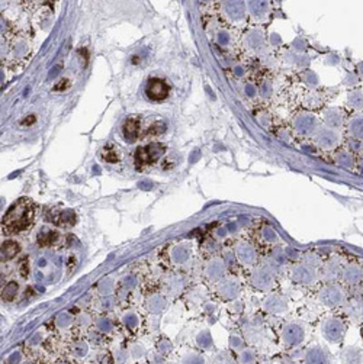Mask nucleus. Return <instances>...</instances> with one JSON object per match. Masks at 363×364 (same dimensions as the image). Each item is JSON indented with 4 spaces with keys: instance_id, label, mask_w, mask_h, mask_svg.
Returning <instances> with one entry per match:
<instances>
[{
    "instance_id": "6e6552de",
    "label": "nucleus",
    "mask_w": 363,
    "mask_h": 364,
    "mask_svg": "<svg viewBox=\"0 0 363 364\" xmlns=\"http://www.w3.org/2000/svg\"><path fill=\"white\" fill-rule=\"evenodd\" d=\"M291 277L294 282L297 283H302V285H308L311 283L314 279H316V273L313 270V267L310 266H305V264H300V266H295L292 273H291Z\"/></svg>"
},
{
    "instance_id": "f3484780",
    "label": "nucleus",
    "mask_w": 363,
    "mask_h": 364,
    "mask_svg": "<svg viewBox=\"0 0 363 364\" xmlns=\"http://www.w3.org/2000/svg\"><path fill=\"white\" fill-rule=\"evenodd\" d=\"M188 258H189V250L185 245H177L172 253V260L176 264H182V263L188 261Z\"/></svg>"
},
{
    "instance_id": "5701e85b",
    "label": "nucleus",
    "mask_w": 363,
    "mask_h": 364,
    "mask_svg": "<svg viewBox=\"0 0 363 364\" xmlns=\"http://www.w3.org/2000/svg\"><path fill=\"white\" fill-rule=\"evenodd\" d=\"M166 131V125L163 122H154L151 126H150V131H148V135H153V136H157V135H161L164 134Z\"/></svg>"
},
{
    "instance_id": "f03ea898",
    "label": "nucleus",
    "mask_w": 363,
    "mask_h": 364,
    "mask_svg": "<svg viewBox=\"0 0 363 364\" xmlns=\"http://www.w3.org/2000/svg\"><path fill=\"white\" fill-rule=\"evenodd\" d=\"M164 145L160 144V142H151V144H147L141 148H138L135 151V166L138 168H144V167H148L151 166L153 163H156L157 160H160L164 154Z\"/></svg>"
},
{
    "instance_id": "1a4fd4ad",
    "label": "nucleus",
    "mask_w": 363,
    "mask_h": 364,
    "mask_svg": "<svg viewBox=\"0 0 363 364\" xmlns=\"http://www.w3.org/2000/svg\"><path fill=\"white\" fill-rule=\"evenodd\" d=\"M227 3L224 4L225 7V15L230 20H234V22H238V20H243L244 19V4L241 0H225Z\"/></svg>"
},
{
    "instance_id": "b1692460",
    "label": "nucleus",
    "mask_w": 363,
    "mask_h": 364,
    "mask_svg": "<svg viewBox=\"0 0 363 364\" xmlns=\"http://www.w3.org/2000/svg\"><path fill=\"white\" fill-rule=\"evenodd\" d=\"M337 161H339V164L346 166V167L352 166L353 161H352V154H350V151H340V152H339V157H337Z\"/></svg>"
},
{
    "instance_id": "20e7f679",
    "label": "nucleus",
    "mask_w": 363,
    "mask_h": 364,
    "mask_svg": "<svg viewBox=\"0 0 363 364\" xmlns=\"http://www.w3.org/2000/svg\"><path fill=\"white\" fill-rule=\"evenodd\" d=\"M236 258L241 266L246 267H253L257 263V250L252 243L247 241H241L236 245L234 250Z\"/></svg>"
},
{
    "instance_id": "9d476101",
    "label": "nucleus",
    "mask_w": 363,
    "mask_h": 364,
    "mask_svg": "<svg viewBox=\"0 0 363 364\" xmlns=\"http://www.w3.org/2000/svg\"><path fill=\"white\" fill-rule=\"evenodd\" d=\"M140 128H141V123L137 118H128L122 126V134H124V138L128 141V142H135L140 136Z\"/></svg>"
},
{
    "instance_id": "dca6fc26",
    "label": "nucleus",
    "mask_w": 363,
    "mask_h": 364,
    "mask_svg": "<svg viewBox=\"0 0 363 364\" xmlns=\"http://www.w3.org/2000/svg\"><path fill=\"white\" fill-rule=\"evenodd\" d=\"M19 251H20V247H19V244L15 243V241H6V243L0 247V254H1L4 258H12V257H15Z\"/></svg>"
},
{
    "instance_id": "f8f14e48",
    "label": "nucleus",
    "mask_w": 363,
    "mask_h": 364,
    "mask_svg": "<svg viewBox=\"0 0 363 364\" xmlns=\"http://www.w3.org/2000/svg\"><path fill=\"white\" fill-rule=\"evenodd\" d=\"M224 269H225V267H224L222 260H220V258H212V260L208 263L206 269H205V276H206L208 280L217 282V280H220V279L222 277Z\"/></svg>"
},
{
    "instance_id": "4be33fe9",
    "label": "nucleus",
    "mask_w": 363,
    "mask_h": 364,
    "mask_svg": "<svg viewBox=\"0 0 363 364\" xmlns=\"http://www.w3.org/2000/svg\"><path fill=\"white\" fill-rule=\"evenodd\" d=\"M102 158L108 163H116L118 161V154L113 148L108 147L102 151Z\"/></svg>"
},
{
    "instance_id": "39448f33",
    "label": "nucleus",
    "mask_w": 363,
    "mask_h": 364,
    "mask_svg": "<svg viewBox=\"0 0 363 364\" xmlns=\"http://www.w3.org/2000/svg\"><path fill=\"white\" fill-rule=\"evenodd\" d=\"M339 139H340L339 134L336 131L330 129V128H323V129L317 131L316 135H314L316 144L320 145L321 148H326V150L334 148L339 144Z\"/></svg>"
},
{
    "instance_id": "bb28decb",
    "label": "nucleus",
    "mask_w": 363,
    "mask_h": 364,
    "mask_svg": "<svg viewBox=\"0 0 363 364\" xmlns=\"http://www.w3.org/2000/svg\"><path fill=\"white\" fill-rule=\"evenodd\" d=\"M3 285H4V277H3V274H0V290L3 288Z\"/></svg>"
},
{
    "instance_id": "a878e982",
    "label": "nucleus",
    "mask_w": 363,
    "mask_h": 364,
    "mask_svg": "<svg viewBox=\"0 0 363 364\" xmlns=\"http://www.w3.org/2000/svg\"><path fill=\"white\" fill-rule=\"evenodd\" d=\"M7 6V0H0V12Z\"/></svg>"
},
{
    "instance_id": "0eeeda50",
    "label": "nucleus",
    "mask_w": 363,
    "mask_h": 364,
    "mask_svg": "<svg viewBox=\"0 0 363 364\" xmlns=\"http://www.w3.org/2000/svg\"><path fill=\"white\" fill-rule=\"evenodd\" d=\"M320 299H321L323 303H326V305H329V306H337V305H342V303H343L345 295H343V290H342V289L334 288V286H329V288H326L324 290H321Z\"/></svg>"
},
{
    "instance_id": "393cba45",
    "label": "nucleus",
    "mask_w": 363,
    "mask_h": 364,
    "mask_svg": "<svg viewBox=\"0 0 363 364\" xmlns=\"http://www.w3.org/2000/svg\"><path fill=\"white\" fill-rule=\"evenodd\" d=\"M35 121H36V118H35L33 115H29V116H26L25 121H22V125H31V123H33Z\"/></svg>"
},
{
    "instance_id": "aec40b11",
    "label": "nucleus",
    "mask_w": 363,
    "mask_h": 364,
    "mask_svg": "<svg viewBox=\"0 0 363 364\" xmlns=\"http://www.w3.org/2000/svg\"><path fill=\"white\" fill-rule=\"evenodd\" d=\"M17 293V283L15 282H10L4 286V289L1 290V299L6 301V302H12L15 299Z\"/></svg>"
},
{
    "instance_id": "9b49d317",
    "label": "nucleus",
    "mask_w": 363,
    "mask_h": 364,
    "mask_svg": "<svg viewBox=\"0 0 363 364\" xmlns=\"http://www.w3.org/2000/svg\"><path fill=\"white\" fill-rule=\"evenodd\" d=\"M282 338L288 346H297L304 338V331L298 325H286L282 331Z\"/></svg>"
},
{
    "instance_id": "412c9836",
    "label": "nucleus",
    "mask_w": 363,
    "mask_h": 364,
    "mask_svg": "<svg viewBox=\"0 0 363 364\" xmlns=\"http://www.w3.org/2000/svg\"><path fill=\"white\" fill-rule=\"evenodd\" d=\"M262 237H263V240L268 243V244H273V243H276L278 241V237H276V232L270 228V227H265L263 229H262Z\"/></svg>"
},
{
    "instance_id": "a211bd4d",
    "label": "nucleus",
    "mask_w": 363,
    "mask_h": 364,
    "mask_svg": "<svg viewBox=\"0 0 363 364\" xmlns=\"http://www.w3.org/2000/svg\"><path fill=\"white\" fill-rule=\"evenodd\" d=\"M345 279L349 285H358L362 280V270L359 267H347L345 272Z\"/></svg>"
},
{
    "instance_id": "2eb2a0df",
    "label": "nucleus",
    "mask_w": 363,
    "mask_h": 364,
    "mask_svg": "<svg viewBox=\"0 0 363 364\" xmlns=\"http://www.w3.org/2000/svg\"><path fill=\"white\" fill-rule=\"evenodd\" d=\"M253 283H254V286H257L260 289H268L272 283V277L266 269H259L253 274Z\"/></svg>"
},
{
    "instance_id": "6ab92c4d",
    "label": "nucleus",
    "mask_w": 363,
    "mask_h": 364,
    "mask_svg": "<svg viewBox=\"0 0 363 364\" xmlns=\"http://www.w3.org/2000/svg\"><path fill=\"white\" fill-rule=\"evenodd\" d=\"M220 292H221V295L225 296V298H233V296L237 295L238 286H237V283L233 282V280H225V282H222V285H220Z\"/></svg>"
},
{
    "instance_id": "f257e3e1",
    "label": "nucleus",
    "mask_w": 363,
    "mask_h": 364,
    "mask_svg": "<svg viewBox=\"0 0 363 364\" xmlns=\"http://www.w3.org/2000/svg\"><path fill=\"white\" fill-rule=\"evenodd\" d=\"M35 208L28 197L17 199L3 216V228L7 234H19L28 229L33 221Z\"/></svg>"
},
{
    "instance_id": "7ed1b4c3",
    "label": "nucleus",
    "mask_w": 363,
    "mask_h": 364,
    "mask_svg": "<svg viewBox=\"0 0 363 364\" xmlns=\"http://www.w3.org/2000/svg\"><path fill=\"white\" fill-rule=\"evenodd\" d=\"M145 94L153 102H161L166 100L170 94V86L166 80L160 77H153L148 80L145 86Z\"/></svg>"
},
{
    "instance_id": "4468645a",
    "label": "nucleus",
    "mask_w": 363,
    "mask_h": 364,
    "mask_svg": "<svg viewBox=\"0 0 363 364\" xmlns=\"http://www.w3.org/2000/svg\"><path fill=\"white\" fill-rule=\"evenodd\" d=\"M58 232L57 231H52V229H42L39 234H38V244L42 245V247H51V245H55L58 243Z\"/></svg>"
},
{
    "instance_id": "ddd939ff",
    "label": "nucleus",
    "mask_w": 363,
    "mask_h": 364,
    "mask_svg": "<svg viewBox=\"0 0 363 364\" xmlns=\"http://www.w3.org/2000/svg\"><path fill=\"white\" fill-rule=\"evenodd\" d=\"M294 126H295V129L300 134L305 135V134H308V132L313 131V128H314V118L310 116V115H300V116H297V119L294 122Z\"/></svg>"
},
{
    "instance_id": "423d86ee",
    "label": "nucleus",
    "mask_w": 363,
    "mask_h": 364,
    "mask_svg": "<svg viewBox=\"0 0 363 364\" xmlns=\"http://www.w3.org/2000/svg\"><path fill=\"white\" fill-rule=\"evenodd\" d=\"M323 333H324V335L327 337V340L337 343V341H340V340L343 338V335H345V325H343L342 321L331 318V319H329L327 322H324Z\"/></svg>"
}]
</instances>
